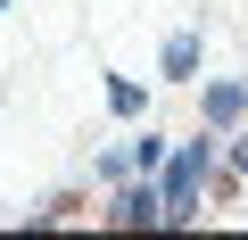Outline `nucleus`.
<instances>
[{"instance_id": "f257e3e1", "label": "nucleus", "mask_w": 248, "mask_h": 240, "mask_svg": "<svg viewBox=\"0 0 248 240\" xmlns=\"http://www.w3.org/2000/svg\"><path fill=\"white\" fill-rule=\"evenodd\" d=\"M199 166H207V149L174 158V174H166V224H182V215L199 207Z\"/></svg>"}, {"instance_id": "f03ea898", "label": "nucleus", "mask_w": 248, "mask_h": 240, "mask_svg": "<svg viewBox=\"0 0 248 240\" xmlns=\"http://www.w3.org/2000/svg\"><path fill=\"white\" fill-rule=\"evenodd\" d=\"M240 108H248V91L240 83H215L207 91V125H240Z\"/></svg>"}, {"instance_id": "7ed1b4c3", "label": "nucleus", "mask_w": 248, "mask_h": 240, "mask_svg": "<svg viewBox=\"0 0 248 240\" xmlns=\"http://www.w3.org/2000/svg\"><path fill=\"white\" fill-rule=\"evenodd\" d=\"M149 215H166V207H157V199H149V191H124V199H116V215H108V224H149Z\"/></svg>"}]
</instances>
